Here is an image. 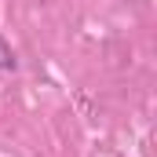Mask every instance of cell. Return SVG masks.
<instances>
[{"label": "cell", "instance_id": "cell-1", "mask_svg": "<svg viewBox=\"0 0 157 157\" xmlns=\"http://www.w3.org/2000/svg\"><path fill=\"white\" fill-rule=\"evenodd\" d=\"M0 70H15V51L4 37H0Z\"/></svg>", "mask_w": 157, "mask_h": 157}]
</instances>
